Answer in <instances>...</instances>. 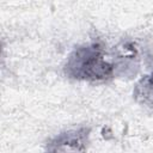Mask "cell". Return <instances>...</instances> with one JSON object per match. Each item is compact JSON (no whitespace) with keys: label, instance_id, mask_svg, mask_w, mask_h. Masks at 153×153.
I'll return each mask as SVG.
<instances>
[{"label":"cell","instance_id":"obj_1","mask_svg":"<svg viewBox=\"0 0 153 153\" xmlns=\"http://www.w3.org/2000/svg\"><path fill=\"white\" fill-rule=\"evenodd\" d=\"M139 61V48L133 41H122L111 48L102 41H92L69 53L63 65V74L75 81L102 84L116 76L135 74Z\"/></svg>","mask_w":153,"mask_h":153},{"label":"cell","instance_id":"obj_2","mask_svg":"<svg viewBox=\"0 0 153 153\" xmlns=\"http://www.w3.org/2000/svg\"><path fill=\"white\" fill-rule=\"evenodd\" d=\"M90 134H91V128L84 126L63 130L47 141L45 149L50 152L86 151L90 143Z\"/></svg>","mask_w":153,"mask_h":153},{"label":"cell","instance_id":"obj_3","mask_svg":"<svg viewBox=\"0 0 153 153\" xmlns=\"http://www.w3.org/2000/svg\"><path fill=\"white\" fill-rule=\"evenodd\" d=\"M133 97L137 104L153 109V68L137 80L133 90Z\"/></svg>","mask_w":153,"mask_h":153}]
</instances>
